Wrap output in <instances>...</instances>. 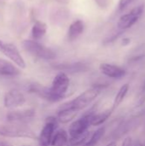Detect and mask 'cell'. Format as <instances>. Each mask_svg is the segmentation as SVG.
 <instances>
[{"mask_svg": "<svg viewBox=\"0 0 145 146\" xmlns=\"http://www.w3.org/2000/svg\"><path fill=\"white\" fill-rule=\"evenodd\" d=\"M103 87L104 86H94L80 93L75 98L64 103L58 108V110H73L79 111L89 106L100 95Z\"/></svg>", "mask_w": 145, "mask_h": 146, "instance_id": "6da1fadb", "label": "cell"}, {"mask_svg": "<svg viewBox=\"0 0 145 146\" xmlns=\"http://www.w3.org/2000/svg\"><path fill=\"white\" fill-rule=\"evenodd\" d=\"M0 135L5 138H26L36 139L35 133L25 123L0 121Z\"/></svg>", "mask_w": 145, "mask_h": 146, "instance_id": "7a4b0ae2", "label": "cell"}, {"mask_svg": "<svg viewBox=\"0 0 145 146\" xmlns=\"http://www.w3.org/2000/svg\"><path fill=\"white\" fill-rule=\"evenodd\" d=\"M24 48L35 56L44 60H52L56 57V53L50 48L39 44L34 40H25L23 42Z\"/></svg>", "mask_w": 145, "mask_h": 146, "instance_id": "3957f363", "label": "cell"}, {"mask_svg": "<svg viewBox=\"0 0 145 146\" xmlns=\"http://www.w3.org/2000/svg\"><path fill=\"white\" fill-rule=\"evenodd\" d=\"M58 121L56 116L46 118L45 124L38 135V142L40 146H50L56 129L58 127Z\"/></svg>", "mask_w": 145, "mask_h": 146, "instance_id": "277c9868", "label": "cell"}, {"mask_svg": "<svg viewBox=\"0 0 145 146\" xmlns=\"http://www.w3.org/2000/svg\"><path fill=\"white\" fill-rule=\"evenodd\" d=\"M94 114H95L94 110L88 111V113L85 114L82 117L72 122L68 128V133L70 138L80 135L85 132H87L89 127L91 126V117Z\"/></svg>", "mask_w": 145, "mask_h": 146, "instance_id": "5b68a950", "label": "cell"}, {"mask_svg": "<svg viewBox=\"0 0 145 146\" xmlns=\"http://www.w3.org/2000/svg\"><path fill=\"white\" fill-rule=\"evenodd\" d=\"M144 9V5H139L132 9L130 12H128L126 15H123L120 20L118 21V27L121 30H126L130 27H132L139 19V17L142 15Z\"/></svg>", "mask_w": 145, "mask_h": 146, "instance_id": "8992f818", "label": "cell"}, {"mask_svg": "<svg viewBox=\"0 0 145 146\" xmlns=\"http://www.w3.org/2000/svg\"><path fill=\"white\" fill-rule=\"evenodd\" d=\"M0 51L3 53L9 59H10L17 67L21 68H26V62L21 55L20 54V51L16 48L15 45L10 43H3L2 47L0 48Z\"/></svg>", "mask_w": 145, "mask_h": 146, "instance_id": "52a82bcc", "label": "cell"}, {"mask_svg": "<svg viewBox=\"0 0 145 146\" xmlns=\"http://www.w3.org/2000/svg\"><path fill=\"white\" fill-rule=\"evenodd\" d=\"M25 103H26V97L21 91L16 89H12L7 92L3 98L4 107L8 109L21 107Z\"/></svg>", "mask_w": 145, "mask_h": 146, "instance_id": "ba28073f", "label": "cell"}, {"mask_svg": "<svg viewBox=\"0 0 145 146\" xmlns=\"http://www.w3.org/2000/svg\"><path fill=\"white\" fill-rule=\"evenodd\" d=\"M35 116L34 109H26L22 110H14L7 113L6 119L9 122L26 123L33 119Z\"/></svg>", "mask_w": 145, "mask_h": 146, "instance_id": "9c48e42d", "label": "cell"}, {"mask_svg": "<svg viewBox=\"0 0 145 146\" xmlns=\"http://www.w3.org/2000/svg\"><path fill=\"white\" fill-rule=\"evenodd\" d=\"M99 69L105 76L112 79H121L126 74L123 68L110 63H102L99 67Z\"/></svg>", "mask_w": 145, "mask_h": 146, "instance_id": "30bf717a", "label": "cell"}, {"mask_svg": "<svg viewBox=\"0 0 145 146\" xmlns=\"http://www.w3.org/2000/svg\"><path fill=\"white\" fill-rule=\"evenodd\" d=\"M20 74V69L12 62L0 58V76L12 77Z\"/></svg>", "mask_w": 145, "mask_h": 146, "instance_id": "8fae6325", "label": "cell"}, {"mask_svg": "<svg viewBox=\"0 0 145 146\" xmlns=\"http://www.w3.org/2000/svg\"><path fill=\"white\" fill-rule=\"evenodd\" d=\"M79 111L73 110H57V114H56V119L58 122L66 124L73 121Z\"/></svg>", "mask_w": 145, "mask_h": 146, "instance_id": "7c38bea8", "label": "cell"}, {"mask_svg": "<svg viewBox=\"0 0 145 146\" xmlns=\"http://www.w3.org/2000/svg\"><path fill=\"white\" fill-rule=\"evenodd\" d=\"M55 68L59 69L61 71L69 72V73H79L87 70V66L85 63L77 62L72 64H59L55 66Z\"/></svg>", "mask_w": 145, "mask_h": 146, "instance_id": "4fadbf2b", "label": "cell"}, {"mask_svg": "<svg viewBox=\"0 0 145 146\" xmlns=\"http://www.w3.org/2000/svg\"><path fill=\"white\" fill-rule=\"evenodd\" d=\"M84 28H85V25L81 20H77L73 21L70 25L68 29V38L70 40H74L83 33Z\"/></svg>", "mask_w": 145, "mask_h": 146, "instance_id": "5bb4252c", "label": "cell"}, {"mask_svg": "<svg viewBox=\"0 0 145 146\" xmlns=\"http://www.w3.org/2000/svg\"><path fill=\"white\" fill-rule=\"evenodd\" d=\"M68 133L63 130H58L52 137L50 145L51 146H66L68 141Z\"/></svg>", "mask_w": 145, "mask_h": 146, "instance_id": "9a60e30c", "label": "cell"}, {"mask_svg": "<svg viewBox=\"0 0 145 146\" xmlns=\"http://www.w3.org/2000/svg\"><path fill=\"white\" fill-rule=\"evenodd\" d=\"M113 110H107L98 114H94L91 120V126H101L103 125L111 115Z\"/></svg>", "mask_w": 145, "mask_h": 146, "instance_id": "2e32d148", "label": "cell"}, {"mask_svg": "<svg viewBox=\"0 0 145 146\" xmlns=\"http://www.w3.org/2000/svg\"><path fill=\"white\" fill-rule=\"evenodd\" d=\"M47 31L46 24L43 21H36L32 28V35L34 39H40L43 38Z\"/></svg>", "mask_w": 145, "mask_h": 146, "instance_id": "e0dca14e", "label": "cell"}, {"mask_svg": "<svg viewBox=\"0 0 145 146\" xmlns=\"http://www.w3.org/2000/svg\"><path fill=\"white\" fill-rule=\"evenodd\" d=\"M90 138V133L87 131V132H85L84 133L80 134V135H78V136H75V137H72V138H69L68 139V146H81L85 145V143L88 141Z\"/></svg>", "mask_w": 145, "mask_h": 146, "instance_id": "ac0fdd59", "label": "cell"}, {"mask_svg": "<svg viewBox=\"0 0 145 146\" xmlns=\"http://www.w3.org/2000/svg\"><path fill=\"white\" fill-rule=\"evenodd\" d=\"M129 89H130L129 84H124V85L119 89V91L117 92V93H116V95H115V100H114V108H113V109H115V108H117L119 105L121 104V103L124 101L126 96L127 95V93H128V92H129Z\"/></svg>", "mask_w": 145, "mask_h": 146, "instance_id": "d6986e66", "label": "cell"}, {"mask_svg": "<svg viewBox=\"0 0 145 146\" xmlns=\"http://www.w3.org/2000/svg\"><path fill=\"white\" fill-rule=\"evenodd\" d=\"M105 127H100L98 129H97L93 134L91 135V138H89L88 141L85 143V145L84 146H96L99 141L102 139V138L103 137L104 133H105Z\"/></svg>", "mask_w": 145, "mask_h": 146, "instance_id": "ffe728a7", "label": "cell"}, {"mask_svg": "<svg viewBox=\"0 0 145 146\" xmlns=\"http://www.w3.org/2000/svg\"><path fill=\"white\" fill-rule=\"evenodd\" d=\"M134 0H120L119 1V9L123 10L126 9L130 3H132Z\"/></svg>", "mask_w": 145, "mask_h": 146, "instance_id": "44dd1931", "label": "cell"}, {"mask_svg": "<svg viewBox=\"0 0 145 146\" xmlns=\"http://www.w3.org/2000/svg\"><path fill=\"white\" fill-rule=\"evenodd\" d=\"M132 138H131V137H127V138H126V139L123 140L122 144H121V146H132Z\"/></svg>", "mask_w": 145, "mask_h": 146, "instance_id": "7402d4cb", "label": "cell"}, {"mask_svg": "<svg viewBox=\"0 0 145 146\" xmlns=\"http://www.w3.org/2000/svg\"><path fill=\"white\" fill-rule=\"evenodd\" d=\"M0 146H12V145L7 140L0 139Z\"/></svg>", "mask_w": 145, "mask_h": 146, "instance_id": "603a6c76", "label": "cell"}, {"mask_svg": "<svg viewBox=\"0 0 145 146\" xmlns=\"http://www.w3.org/2000/svg\"><path fill=\"white\" fill-rule=\"evenodd\" d=\"M132 146H143V144L140 141H136Z\"/></svg>", "mask_w": 145, "mask_h": 146, "instance_id": "cb8c5ba5", "label": "cell"}, {"mask_svg": "<svg viewBox=\"0 0 145 146\" xmlns=\"http://www.w3.org/2000/svg\"><path fill=\"white\" fill-rule=\"evenodd\" d=\"M106 146H117V145H116V143H115V141H112V142L109 143Z\"/></svg>", "mask_w": 145, "mask_h": 146, "instance_id": "d4e9b609", "label": "cell"}, {"mask_svg": "<svg viewBox=\"0 0 145 146\" xmlns=\"http://www.w3.org/2000/svg\"><path fill=\"white\" fill-rule=\"evenodd\" d=\"M3 41H2V40L0 39V48L2 47V45H3Z\"/></svg>", "mask_w": 145, "mask_h": 146, "instance_id": "484cf974", "label": "cell"}, {"mask_svg": "<svg viewBox=\"0 0 145 146\" xmlns=\"http://www.w3.org/2000/svg\"><path fill=\"white\" fill-rule=\"evenodd\" d=\"M143 90H144V92H145V83L144 85V86H143Z\"/></svg>", "mask_w": 145, "mask_h": 146, "instance_id": "4316f807", "label": "cell"}, {"mask_svg": "<svg viewBox=\"0 0 145 146\" xmlns=\"http://www.w3.org/2000/svg\"><path fill=\"white\" fill-rule=\"evenodd\" d=\"M23 146H29V145H23Z\"/></svg>", "mask_w": 145, "mask_h": 146, "instance_id": "83f0119b", "label": "cell"}]
</instances>
